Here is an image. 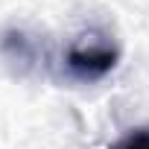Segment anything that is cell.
Returning a JSON list of instances; mask_svg holds the SVG:
<instances>
[{
	"instance_id": "1",
	"label": "cell",
	"mask_w": 149,
	"mask_h": 149,
	"mask_svg": "<svg viewBox=\"0 0 149 149\" xmlns=\"http://www.w3.org/2000/svg\"><path fill=\"white\" fill-rule=\"evenodd\" d=\"M117 61H120L117 44L97 32L79 35L76 41H70L64 53V67L76 82H100L117 67Z\"/></svg>"
},
{
	"instance_id": "2",
	"label": "cell",
	"mask_w": 149,
	"mask_h": 149,
	"mask_svg": "<svg viewBox=\"0 0 149 149\" xmlns=\"http://www.w3.org/2000/svg\"><path fill=\"white\" fill-rule=\"evenodd\" d=\"M0 53H3L6 61H12L21 73L32 70L38 64V41L32 35H26L24 29H6L0 35Z\"/></svg>"
},
{
	"instance_id": "3",
	"label": "cell",
	"mask_w": 149,
	"mask_h": 149,
	"mask_svg": "<svg viewBox=\"0 0 149 149\" xmlns=\"http://www.w3.org/2000/svg\"><path fill=\"white\" fill-rule=\"evenodd\" d=\"M111 149H149V129H132L117 143H111Z\"/></svg>"
}]
</instances>
